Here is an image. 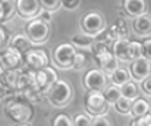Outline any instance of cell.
<instances>
[{"mask_svg":"<svg viewBox=\"0 0 151 126\" xmlns=\"http://www.w3.org/2000/svg\"><path fill=\"white\" fill-rule=\"evenodd\" d=\"M37 85L35 84V71H27V72H20L19 78L16 81V86H14V89L16 91H20V92H26L28 88H31V86Z\"/></svg>","mask_w":151,"mask_h":126,"instance_id":"obj_16","label":"cell"},{"mask_svg":"<svg viewBox=\"0 0 151 126\" xmlns=\"http://www.w3.org/2000/svg\"><path fill=\"white\" fill-rule=\"evenodd\" d=\"M61 4L68 9V10H73V9H78L81 4V0H65V1H61Z\"/></svg>","mask_w":151,"mask_h":126,"instance_id":"obj_39","label":"cell"},{"mask_svg":"<svg viewBox=\"0 0 151 126\" xmlns=\"http://www.w3.org/2000/svg\"><path fill=\"white\" fill-rule=\"evenodd\" d=\"M16 10V4L13 1H7V0H1L0 1V21H7L12 19Z\"/></svg>","mask_w":151,"mask_h":126,"instance_id":"obj_23","label":"cell"},{"mask_svg":"<svg viewBox=\"0 0 151 126\" xmlns=\"http://www.w3.org/2000/svg\"><path fill=\"white\" fill-rule=\"evenodd\" d=\"M16 10L24 19H33L38 16L41 12V4L40 0H17L16 3Z\"/></svg>","mask_w":151,"mask_h":126,"instance_id":"obj_11","label":"cell"},{"mask_svg":"<svg viewBox=\"0 0 151 126\" xmlns=\"http://www.w3.org/2000/svg\"><path fill=\"white\" fill-rule=\"evenodd\" d=\"M40 4L44 10L52 12V10H57L61 6V1L59 0H40Z\"/></svg>","mask_w":151,"mask_h":126,"instance_id":"obj_32","label":"cell"},{"mask_svg":"<svg viewBox=\"0 0 151 126\" xmlns=\"http://www.w3.org/2000/svg\"><path fill=\"white\" fill-rule=\"evenodd\" d=\"M133 102H134V101H130V99H127V98H123V96H122V98L114 104V109H116L119 113H122V115H127V113L132 112Z\"/></svg>","mask_w":151,"mask_h":126,"instance_id":"obj_28","label":"cell"},{"mask_svg":"<svg viewBox=\"0 0 151 126\" xmlns=\"http://www.w3.org/2000/svg\"><path fill=\"white\" fill-rule=\"evenodd\" d=\"M14 91H16V89L4 85L3 82H0V98H9V96H10V98H13Z\"/></svg>","mask_w":151,"mask_h":126,"instance_id":"obj_35","label":"cell"},{"mask_svg":"<svg viewBox=\"0 0 151 126\" xmlns=\"http://www.w3.org/2000/svg\"><path fill=\"white\" fill-rule=\"evenodd\" d=\"M105 28V20L102 17L100 13L96 12H91L83 16L82 19V30L86 35H91V37H96L102 30Z\"/></svg>","mask_w":151,"mask_h":126,"instance_id":"obj_7","label":"cell"},{"mask_svg":"<svg viewBox=\"0 0 151 126\" xmlns=\"http://www.w3.org/2000/svg\"><path fill=\"white\" fill-rule=\"evenodd\" d=\"M76 48L71 43H62L54 50V61L59 68H72Z\"/></svg>","mask_w":151,"mask_h":126,"instance_id":"obj_4","label":"cell"},{"mask_svg":"<svg viewBox=\"0 0 151 126\" xmlns=\"http://www.w3.org/2000/svg\"><path fill=\"white\" fill-rule=\"evenodd\" d=\"M148 109H150V104L145 99H141V98H137V99L133 102V108H132V115L137 119V118H141V116H145L148 113Z\"/></svg>","mask_w":151,"mask_h":126,"instance_id":"obj_21","label":"cell"},{"mask_svg":"<svg viewBox=\"0 0 151 126\" xmlns=\"http://www.w3.org/2000/svg\"><path fill=\"white\" fill-rule=\"evenodd\" d=\"M24 60V55L20 54L13 47H7L4 50H0V72L19 70L21 61Z\"/></svg>","mask_w":151,"mask_h":126,"instance_id":"obj_5","label":"cell"},{"mask_svg":"<svg viewBox=\"0 0 151 126\" xmlns=\"http://www.w3.org/2000/svg\"><path fill=\"white\" fill-rule=\"evenodd\" d=\"M86 111L92 116L105 115L107 111V102H106L102 91H89L85 101Z\"/></svg>","mask_w":151,"mask_h":126,"instance_id":"obj_6","label":"cell"},{"mask_svg":"<svg viewBox=\"0 0 151 126\" xmlns=\"http://www.w3.org/2000/svg\"><path fill=\"white\" fill-rule=\"evenodd\" d=\"M6 113L17 125L19 123H28V120L33 118V106L24 101L12 98L6 104Z\"/></svg>","mask_w":151,"mask_h":126,"instance_id":"obj_1","label":"cell"},{"mask_svg":"<svg viewBox=\"0 0 151 126\" xmlns=\"http://www.w3.org/2000/svg\"><path fill=\"white\" fill-rule=\"evenodd\" d=\"M133 30L140 35H150L151 34V16L150 14H141L133 21Z\"/></svg>","mask_w":151,"mask_h":126,"instance_id":"obj_17","label":"cell"},{"mask_svg":"<svg viewBox=\"0 0 151 126\" xmlns=\"http://www.w3.org/2000/svg\"><path fill=\"white\" fill-rule=\"evenodd\" d=\"M127 55H129V61H136L138 58H143V44L138 41H130Z\"/></svg>","mask_w":151,"mask_h":126,"instance_id":"obj_27","label":"cell"},{"mask_svg":"<svg viewBox=\"0 0 151 126\" xmlns=\"http://www.w3.org/2000/svg\"><path fill=\"white\" fill-rule=\"evenodd\" d=\"M38 16H40V20H42L44 23H47V24H48V23L51 21V19H52V17H51V12H48V10H44V9H42V10L40 12Z\"/></svg>","mask_w":151,"mask_h":126,"instance_id":"obj_41","label":"cell"},{"mask_svg":"<svg viewBox=\"0 0 151 126\" xmlns=\"http://www.w3.org/2000/svg\"><path fill=\"white\" fill-rule=\"evenodd\" d=\"M16 126H31V125H28V123H19V125H16Z\"/></svg>","mask_w":151,"mask_h":126,"instance_id":"obj_42","label":"cell"},{"mask_svg":"<svg viewBox=\"0 0 151 126\" xmlns=\"http://www.w3.org/2000/svg\"><path fill=\"white\" fill-rule=\"evenodd\" d=\"M103 96H105L107 105H114L120 98H122V92L120 88L116 85H106V88L103 89Z\"/></svg>","mask_w":151,"mask_h":126,"instance_id":"obj_20","label":"cell"},{"mask_svg":"<svg viewBox=\"0 0 151 126\" xmlns=\"http://www.w3.org/2000/svg\"><path fill=\"white\" fill-rule=\"evenodd\" d=\"M72 126H92V119L85 113H78L73 116Z\"/></svg>","mask_w":151,"mask_h":126,"instance_id":"obj_30","label":"cell"},{"mask_svg":"<svg viewBox=\"0 0 151 126\" xmlns=\"http://www.w3.org/2000/svg\"><path fill=\"white\" fill-rule=\"evenodd\" d=\"M110 80H112L113 85H116L120 88V86H123L124 84L132 81V75H130V71H127L126 68H120V67H119L117 70L110 75Z\"/></svg>","mask_w":151,"mask_h":126,"instance_id":"obj_19","label":"cell"},{"mask_svg":"<svg viewBox=\"0 0 151 126\" xmlns=\"http://www.w3.org/2000/svg\"><path fill=\"white\" fill-rule=\"evenodd\" d=\"M93 43H95L93 37L82 33V34H75L72 37V43L71 44L73 47H78V48H91L93 46Z\"/></svg>","mask_w":151,"mask_h":126,"instance_id":"obj_22","label":"cell"},{"mask_svg":"<svg viewBox=\"0 0 151 126\" xmlns=\"http://www.w3.org/2000/svg\"><path fill=\"white\" fill-rule=\"evenodd\" d=\"M24 61H26L27 65L31 68V71H40V70L48 67V62H50L47 53L42 51V50H31V51H28L24 55Z\"/></svg>","mask_w":151,"mask_h":126,"instance_id":"obj_10","label":"cell"},{"mask_svg":"<svg viewBox=\"0 0 151 126\" xmlns=\"http://www.w3.org/2000/svg\"><path fill=\"white\" fill-rule=\"evenodd\" d=\"M23 93H24V98H26L27 101H30V102H41L44 98H47L45 93L42 92L37 85L28 88L26 92H23Z\"/></svg>","mask_w":151,"mask_h":126,"instance_id":"obj_26","label":"cell"},{"mask_svg":"<svg viewBox=\"0 0 151 126\" xmlns=\"http://www.w3.org/2000/svg\"><path fill=\"white\" fill-rule=\"evenodd\" d=\"M143 44V58L151 62V38H147Z\"/></svg>","mask_w":151,"mask_h":126,"instance_id":"obj_37","label":"cell"},{"mask_svg":"<svg viewBox=\"0 0 151 126\" xmlns=\"http://www.w3.org/2000/svg\"><path fill=\"white\" fill-rule=\"evenodd\" d=\"M86 62H88V55H86V53H83V51H76L72 68H75V70H82V68L86 65Z\"/></svg>","mask_w":151,"mask_h":126,"instance_id":"obj_29","label":"cell"},{"mask_svg":"<svg viewBox=\"0 0 151 126\" xmlns=\"http://www.w3.org/2000/svg\"><path fill=\"white\" fill-rule=\"evenodd\" d=\"M91 48H92V51H93V55H99V54H103L106 51H110V47L109 46H106L103 43H98V41H95Z\"/></svg>","mask_w":151,"mask_h":126,"instance_id":"obj_34","label":"cell"},{"mask_svg":"<svg viewBox=\"0 0 151 126\" xmlns=\"http://www.w3.org/2000/svg\"><path fill=\"white\" fill-rule=\"evenodd\" d=\"M26 34L33 44L45 43L48 40V35H50V26L40 19H34V20H30L27 23Z\"/></svg>","mask_w":151,"mask_h":126,"instance_id":"obj_3","label":"cell"},{"mask_svg":"<svg viewBox=\"0 0 151 126\" xmlns=\"http://www.w3.org/2000/svg\"><path fill=\"white\" fill-rule=\"evenodd\" d=\"M123 9L129 16L136 19V17L145 13L147 1H144V0H124L123 1Z\"/></svg>","mask_w":151,"mask_h":126,"instance_id":"obj_14","label":"cell"},{"mask_svg":"<svg viewBox=\"0 0 151 126\" xmlns=\"http://www.w3.org/2000/svg\"><path fill=\"white\" fill-rule=\"evenodd\" d=\"M10 47H13L14 50H17L20 54L26 55L28 51L33 50V43H31V40L27 37V34L19 33L12 38V41H10Z\"/></svg>","mask_w":151,"mask_h":126,"instance_id":"obj_15","label":"cell"},{"mask_svg":"<svg viewBox=\"0 0 151 126\" xmlns=\"http://www.w3.org/2000/svg\"><path fill=\"white\" fill-rule=\"evenodd\" d=\"M120 92H122L123 98H127V99H130V101H136L137 99L138 89H137V85L133 81H130V82L124 84L123 86H120Z\"/></svg>","mask_w":151,"mask_h":126,"instance_id":"obj_25","label":"cell"},{"mask_svg":"<svg viewBox=\"0 0 151 126\" xmlns=\"http://www.w3.org/2000/svg\"><path fill=\"white\" fill-rule=\"evenodd\" d=\"M95 60L98 62V65L100 67V70H102L106 75H109V77L119 68V60L110 51H106V53H103V54L95 55Z\"/></svg>","mask_w":151,"mask_h":126,"instance_id":"obj_13","label":"cell"},{"mask_svg":"<svg viewBox=\"0 0 151 126\" xmlns=\"http://www.w3.org/2000/svg\"><path fill=\"white\" fill-rule=\"evenodd\" d=\"M130 126H151V116L145 115V116H141L137 119H133Z\"/></svg>","mask_w":151,"mask_h":126,"instance_id":"obj_36","label":"cell"},{"mask_svg":"<svg viewBox=\"0 0 151 126\" xmlns=\"http://www.w3.org/2000/svg\"><path fill=\"white\" fill-rule=\"evenodd\" d=\"M129 44L130 40H117L113 43V55L117 58L119 61H129Z\"/></svg>","mask_w":151,"mask_h":126,"instance_id":"obj_18","label":"cell"},{"mask_svg":"<svg viewBox=\"0 0 151 126\" xmlns=\"http://www.w3.org/2000/svg\"><path fill=\"white\" fill-rule=\"evenodd\" d=\"M148 116H151V105H150V109H148V113H147Z\"/></svg>","mask_w":151,"mask_h":126,"instance_id":"obj_43","label":"cell"},{"mask_svg":"<svg viewBox=\"0 0 151 126\" xmlns=\"http://www.w3.org/2000/svg\"><path fill=\"white\" fill-rule=\"evenodd\" d=\"M48 102L55 108H64L72 98V88L66 81L58 80L45 93Z\"/></svg>","mask_w":151,"mask_h":126,"instance_id":"obj_2","label":"cell"},{"mask_svg":"<svg viewBox=\"0 0 151 126\" xmlns=\"http://www.w3.org/2000/svg\"><path fill=\"white\" fill-rule=\"evenodd\" d=\"M52 126H72V119L65 113H59L54 118Z\"/></svg>","mask_w":151,"mask_h":126,"instance_id":"obj_31","label":"cell"},{"mask_svg":"<svg viewBox=\"0 0 151 126\" xmlns=\"http://www.w3.org/2000/svg\"><path fill=\"white\" fill-rule=\"evenodd\" d=\"M9 41V34H7V30L3 26H0V48L6 44Z\"/></svg>","mask_w":151,"mask_h":126,"instance_id":"obj_40","label":"cell"},{"mask_svg":"<svg viewBox=\"0 0 151 126\" xmlns=\"http://www.w3.org/2000/svg\"><path fill=\"white\" fill-rule=\"evenodd\" d=\"M106 82H107V75H106L100 68H95L88 71L83 78V84L85 88L89 91H102L106 88Z\"/></svg>","mask_w":151,"mask_h":126,"instance_id":"obj_8","label":"cell"},{"mask_svg":"<svg viewBox=\"0 0 151 126\" xmlns=\"http://www.w3.org/2000/svg\"><path fill=\"white\" fill-rule=\"evenodd\" d=\"M141 91H143L145 95L151 96V75L148 78H145L144 81H141Z\"/></svg>","mask_w":151,"mask_h":126,"instance_id":"obj_38","label":"cell"},{"mask_svg":"<svg viewBox=\"0 0 151 126\" xmlns=\"http://www.w3.org/2000/svg\"><path fill=\"white\" fill-rule=\"evenodd\" d=\"M58 81L57 71L51 67H45L40 71H35V84L44 93L48 92V89Z\"/></svg>","mask_w":151,"mask_h":126,"instance_id":"obj_9","label":"cell"},{"mask_svg":"<svg viewBox=\"0 0 151 126\" xmlns=\"http://www.w3.org/2000/svg\"><path fill=\"white\" fill-rule=\"evenodd\" d=\"M92 126H112V123L106 115H99L92 118Z\"/></svg>","mask_w":151,"mask_h":126,"instance_id":"obj_33","label":"cell"},{"mask_svg":"<svg viewBox=\"0 0 151 126\" xmlns=\"http://www.w3.org/2000/svg\"><path fill=\"white\" fill-rule=\"evenodd\" d=\"M130 75L136 81H140V82L144 81L151 75V62L145 58H138V60L133 61L130 65Z\"/></svg>","mask_w":151,"mask_h":126,"instance_id":"obj_12","label":"cell"},{"mask_svg":"<svg viewBox=\"0 0 151 126\" xmlns=\"http://www.w3.org/2000/svg\"><path fill=\"white\" fill-rule=\"evenodd\" d=\"M20 68L19 70H12V71H4V72H1V75H0V82H3L4 85L10 86V88H13L16 86V81H17V78H19L20 75Z\"/></svg>","mask_w":151,"mask_h":126,"instance_id":"obj_24","label":"cell"}]
</instances>
